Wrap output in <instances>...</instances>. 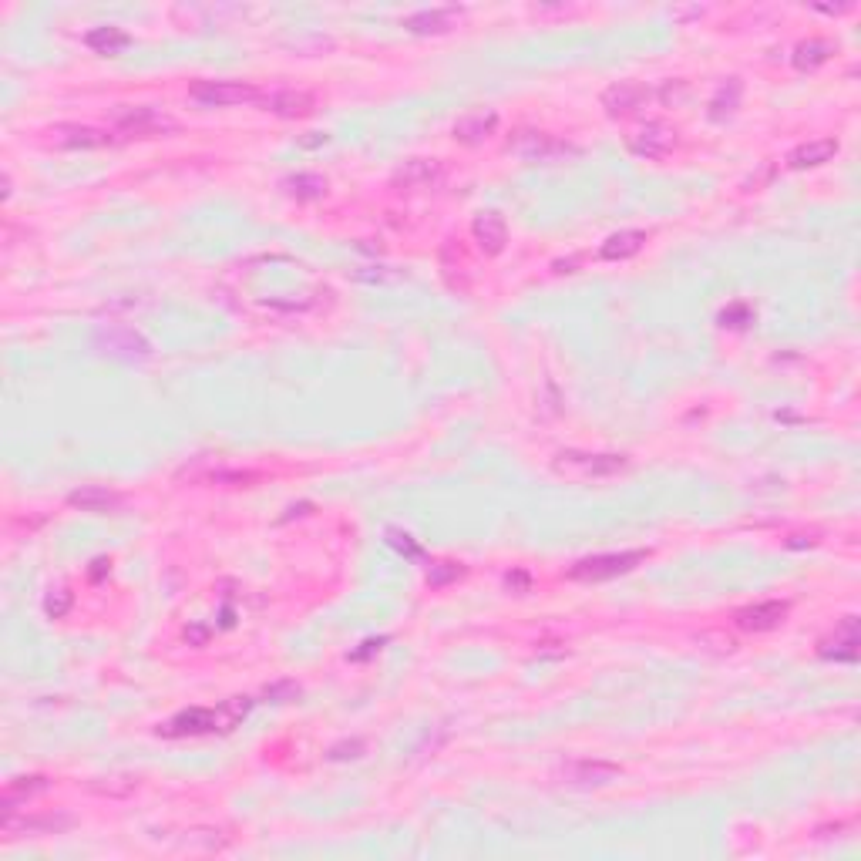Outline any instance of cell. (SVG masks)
Here are the masks:
<instances>
[{"instance_id":"6da1fadb","label":"cell","mask_w":861,"mask_h":861,"mask_svg":"<svg viewBox=\"0 0 861 861\" xmlns=\"http://www.w3.org/2000/svg\"><path fill=\"white\" fill-rule=\"evenodd\" d=\"M253 700L249 697H233L219 707H192L165 720L159 727L162 737H199V734H226V730L239 727V720L249 714Z\"/></svg>"},{"instance_id":"7a4b0ae2","label":"cell","mask_w":861,"mask_h":861,"mask_svg":"<svg viewBox=\"0 0 861 861\" xmlns=\"http://www.w3.org/2000/svg\"><path fill=\"white\" fill-rule=\"evenodd\" d=\"M643 559H646L643 549L589 555V559H579L576 566L566 572V576H569L572 582H606V579H616V576H626V572H633Z\"/></svg>"},{"instance_id":"3957f363","label":"cell","mask_w":861,"mask_h":861,"mask_svg":"<svg viewBox=\"0 0 861 861\" xmlns=\"http://www.w3.org/2000/svg\"><path fill=\"white\" fill-rule=\"evenodd\" d=\"M189 98L196 101L199 108H233V105H249V101H259L256 85L249 81H196L189 88Z\"/></svg>"},{"instance_id":"277c9868","label":"cell","mask_w":861,"mask_h":861,"mask_svg":"<svg viewBox=\"0 0 861 861\" xmlns=\"http://www.w3.org/2000/svg\"><path fill=\"white\" fill-rule=\"evenodd\" d=\"M508 148H515L525 162H542V165L566 162L572 155H579L576 145L562 142V138H555V135H545V132H518V138Z\"/></svg>"},{"instance_id":"5b68a950","label":"cell","mask_w":861,"mask_h":861,"mask_svg":"<svg viewBox=\"0 0 861 861\" xmlns=\"http://www.w3.org/2000/svg\"><path fill=\"white\" fill-rule=\"evenodd\" d=\"M626 148L636 159H646V162L666 159V155L677 148V128H670L666 122H646L626 138Z\"/></svg>"},{"instance_id":"8992f818","label":"cell","mask_w":861,"mask_h":861,"mask_svg":"<svg viewBox=\"0 0 861 861\" xmlns=\"http://www.w3.org/2000/svg\"><path fill=\"white\" fill-rule=\"evenodd\" d=\"M95 347L101 354L118 360H145L152 357V344L132 327H105L95 333Z\"/></svg>"},{"instance_id":"52a82bcc","label":"cell","mask_w":861,"mask_h":861,"mask_svg":"<svg viewBox=\"0 0 861 861\" xmlns=\"http://www.w3.org/2000/svg\"><path fill=\"white\" fill-rule=\"evenodd\" d=\"M619 774H623V767L613 764V761H569L566 767L559 771L562 784H569V788H606V784L619 781Z\"/></svg>"},{"instance_id":"ba28073f","label":"cell","mask_w":861,"mask_h":861,"mask_svg":"<svg viewBox=\"0 0 861 861\" xmlns=\"http://www.w3.org/2000/svg\"><path fill=\"white\" fill-rule=\"evenodd\" d=\"M115 128L122 135L148 138V135L175 132V122L169 115H162L159 108H125V111H118V115H115Z\"/></svg>"},{"instance_id":"9c48e42d","label":"cell","mask_w":861,"mask_h":861,"mask_svg":"<svg viewBox=\"0 0 861 861\" xmlns=\"http://www.w3.org/2000/svg\"><path fill=\"white\" fill-rule=\"evenodd\" d=\"M629 465L626 455H582V451H562L555 468L559 471H576V475H592V478H606L616 475Z\"/></svg>"},{"instance_id":"30bf717a","label":"cell","mask_w":861,"mask_h":861,"mask_svg":"<svg viewBox=\"0 0 861 861\" xmlns=\"http://www.w3.org/2000/svg\"><path fill=\"white\" fill-rule=\"evenodd\" d=\"M788 616V603L781 599H767V603H754V606H744L734 613V626L744 629V633H771L784 623Z\"/></svg>"},{"instance_id":"8fae6325","label":"cell","mask_w":861,"mask_h":861,"mask_svg":"<svg viewBox=\"0 0 861 861\" xmlns=\"http://www.w3.org/2000/svg\"><path fill=\"white\" fill-rule=\"evenodd\" d=\"M465 17V7H424V11L404 17V27L411 34H448L455 31Z\"/></svg>"},{"instance_id":"7c38bea8","label":"cell","mask_w":861,"mask_h":861,"mask_svg":"<svg viewBox=\"0 0 861 861\" xmlns=\"http://www.w3.org/2000/svg\"><path fill=\"white\" fill-rule=\"evenodd\" d=\"M471 236H475V243L485 256H498L508 243V222L495 209L478 212L475 222H471Z\"/></svg>"},{"instance_id":"4fadbf2b","label":"cell","mask_w":861,"mask_h":861,"mask_svg":"<svg viewBox=\"0 0 861 861\" xmlns=\"http://www.w3.org/2000/svg\"><path fill=\"white\" fill-rule=\"evenodd\" d=\"M646 101H650V88L640 85V81H619V85H613V88L603 91V108H606L613 118L633 115V111L643 108Z\"/></svg>"},{"instance_id":"5bb4252c","label":"cell","mask_w":861,"mask_h":861,"mask_svg":"<svg viewBox=\"0 0 861 861\" xmlns=\"http://www.w3.org/2000/svg\"><path fill=\"white\" fill-rule=\"evenodd\" d=\"M64 828H71L68 814H41V818H14V814H4V821H0L4 838H17V831H21V835H58Z\"/></svg>"},{"instance_id":"9a60e30c","label":"cell","mask_w":861,"mask_h":861,"mask_svg":"<svg viewBox=\"0 0 861 861\" xmlns=\"http://www.w3.org/2000/svg\"><path fill=\"white\" fill-rule=\"evenodd\" d=\"M444 179V165L438 159H407L394 172V185L401 189H434Z\"/></svg>"},{"instance_id":"2e32d148","label":"cell","mask_w":861,"mask_h":861,"mask_svg":"<svg viewBox=\"0 0 861 861\" xmlns=\"http://www.w3.org/2000/svg\"><path fill=\"white\" fill-rule=\"evenodd\" d=\"M259 101H263L266 111H273V115H280V118H307L310 111L317 108V98H313L310 91H296V88H280V91H273V95H263Z\"/></svg>"},{"instance_id":"e0dca14e","label":"cell","mask_w":861,"mask_h":861,"mask_svg":"<svg viewBox=\"0 0 861 861\" xmlns=\"http://www.w3.org/2000/svg\"><path fill=\"white\" fill-rule=\"evenodd\" d=\"M818 653L825 660H841V663H855L858 660V619L848 616L845 623L835 629V636L821 640Z\"/></svg>"},{"instance_id":"ac0fdd59","label":"cell","mask_w":861,"mask_h":861,"mask_svg":"<svg viewBox=\"0 0 861 861\" xmlns=\"http://www.w3.org/2000/svg\"><path fill=\"white\" fill-rule=\"evenodd\" d=\"M495 128H498V111L495 108H475L455 122V138L465 145H481L488 135H495Z\"/></svg>"},{"instance_id":"d6986e66","label":"cell","mask_w":861,"mask_h":861,"mask_svg":"<svg viewBox=\"0 0 861 861\" xmlns=\"http://www.w3.org/2000/svg\"><path fill=\"white\" fill-rule=\"evenodd\" d=\"M51 142L58 148H101L111 145L115 138H111V132H101V128L91 125H58L51 128Z\"/></svg>"},{"instance_id":"ffe728a7","label":"cell","mask_w":861,"mask_h":861,"mask_svg":"<svg viewBox=\"0 0 861 861\" xmlns=\"http://www.w3.org/2000/svg\"><path fill=\"white\" fill-rule=\"evenodd\" d=\"M68 505L81 508V512L108 515V512H118V508H122V495L111 492V488H101V485H85V488H78V492L68 495Z\"/></svg>"},{"instance_id":"44dd1931","label":"cell","mask_w":861,"mask_h":861,"mask_svg":"<svg viewBox=\"0 0 861 861\" xmlns=\"http://www.w3.org/2000/svg\"><path fill=\"white\" fill-rule=\"evenodd\" d=\"M48 788H51V781H48V777H44V774L17 777V781L7 784L4 794H0V808H4V814H14L24 801L37 798V794H44Z\"/></svg>"},{"instance_id":"7402d4cb","label":"cell","mask_w":861,"mask_h":861,"mask_svg":"<svg viewBox=\"0 0 861 861\" xmlns=\"http://www.w3.org/2000/svg\"><path fill=\"white\" fill-rule=\"evenodd\" d=\"M835 155H838L835 138H814V142H804V145L794 148V152L788 155V165L791 169H818V165L831 162Z\"/></svg>"},{"instance_id":"603a6c76","label":"cell","mask_w":861,"mask_h":861,"mask_svg":"<svg viewBox=\"0 0 861 861\" xmlns=\"http://www.w3.org/2000/svg\"><path fill=\"white\" fill-rule=\"evenodd\" d=\"M643 246H646L643 229H619V233H613L603 243V249H599V259H606V263H619V259L636 256Z\"/></svg>"},{"instance_id":"cb8c5ba5","label":"cell","mask_w":861,"mask_h":861,"mask_svg":"<svg viewBox=\"0 0 861 861\" xmlns=\"http://www.w3.org/2000/svg\"><path fill=\"white\" fill-rule=\"evenodd\" d=\"M740 95H744V85H740L737 78H727L724 85L714 91V98L707 101V115L714 118V122H727L740 108Z\"/></svg>"},{"instance_id":"d4e9b609","label":"cell","mask_w":861,"mask_h":861,"mask_svg":"<svg viewBox=\"0 0 861 861\" xmlns=\"http://www.w3.org/2000/svg\"><path fill=\"white\" fill-rule=\"evenodd\" d=\"M85 41H88V48L98 51V54H118V51H125L128 44H132V37H128V31H122V27L105 24V27H95V31H88Z\"/></svg>"},{"instance_id":"484cf974","label":"cell","mask_w":861,"mask_h":861,"mask_svg":"<svg viewBox=\"0 0 861 861\" xmlns=\"http://www.w3.org/2000/svg\"><path fill=\"white\" fill-rule=\"evenodd\" d=\"M831 51L835 48H831L828 41H804L794 48V64H798L801 71H811V68H818V64H825L831 58Z\"/></svg>"},{"instance_id":"4316f807","label":"cell","mask_w":861,"mask_h":861,"mask_svg":"<svg viewBox=\"0 0 861 861\" xmlns=\"http://www.w3.org/2000/svg\"><path fill=\"white\" fill-rule=\"evenodd\" d=\"M283 185H286V192L296 196V199H320L323 192H327V182H323L320 175H313V172L293 175V179H286Z\"/></svg>"},{"instance_id":"83f0119b","label":"cell","mask_w":861,"mask_h":861,"mask_svg":"<svg viewBox=\"0 0 861 861\" xmlns=\"http://www.w3.org/2000/svg\"><path fill=\"white\" fill-rule=\"evenodd\" d=\"M71 603H74V596L68 589H51L48 599H44V613H48L51 619H64V616H68Z\"/></svg>"},{"instance_id":"f1b7e54d","label":"cell","mask_w":861,"mask_h":861,"mask_svg":"<svg viewBox=\"0 0 861 861\" xmlns=\"http://www.w3.org/2000/svg\"><path fill=\"white\" fill-rule=\"evenodd\" d=\"M259 478H263L259 471H212V475H206V481H216V485H243V488Z\"/></svg>"},{"instance_id":"f546056e","label":"cell","mask_w":861,"mask_h":861,"mask_svg":"<svg viewBox=\"0 0 861 861\" xmlns=\"http://www.w3.org/2000/svg\"><path fill=\"white\" fill-rule=\"evenodd\" d=\"M720 323L724 327H747V323H754V310L747 303H734L730 310L720 313Z\"/></svg>"},{"instance_id":"4dcf8cb0","label":"cell","mask_w":861,"mask_h":861,"mask_svg":"<svg viewBox=\"0 0 861 861\" xmlns=\"http://www.w3.org/2000/svg\"><path fill=\"white\" fill-rule=\"evenodd\" d=\"M461 572H465V569L455 566V562H438V566H431L428 582H431V586H448V582H455Z\"/></svg>"},{"instance_id":"1f68e13d","label":"cell","mask_w":861,"mask_h":861,"mask_svg":"<svg viewBox=\"0 0 861 861\" xmlns=\"http://www.w3.org/2000/svg\"><path fill=\"white\" fill-rule=\"evenodd\" d=\"M364 754V740H344V744L330 747V761H347V757Z\"/></svg>"},{"instance_id":"d6a6232c","label":"cell","mask_w":861,"mask_h":861,"mask_svg":"<svg viewBox=\"0 0 861 861\" xmlns=\"http://www.w3.org/2000/svg\"><path fill=\"white\" fill-rule=\"evenodd\" d=\"M387 535H391V545H394V549L407 552V555H411V559H418V555H421V545H414V542H411V535H407V532H397V529H391Z\"/></svg>"},{"instance_id":"836d02e7","label":"cell","mask_w":861,"mask_h":861,"mask_svg":"<svg viewBox=\"0 0 861 861\" xmlns=\"http://www.w3.org/2000/svg\"><path fill=\"white\" fill-rule=\"evenodd\" d=\"M296 693H300V687H296V683H290V680H283V683H276V687L266 690V697H273L276 703H280L283 697H296Z\"/></svg>"},{"instance_id":"e575fe53","label":"cell","mask_w":861,"mask_h":861,"mask_svg":"<svg viewBox=\"0 0 861 861\" xmlns=\"http://www.w3.org/2000/svg\"><path fill=\"white\" fill-rule=\"evenodd\" d=\"M505 582H508V589H512V586H515V589H522V592L529 589V576H525V572H515V576H508Z\"/></svg>"}]
</instances>
